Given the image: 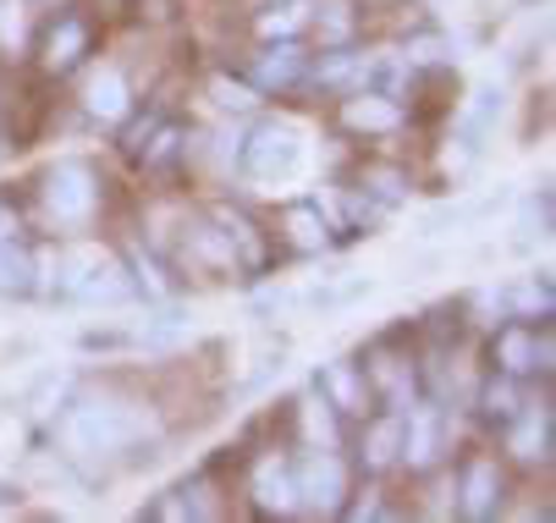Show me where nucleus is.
Returning <instances> with one entry per match:
<instances>
[{"label": "nucleus", "mask_w": 556, "mask_h": 523, "mask_svg": "<svg viewBox=\"0 0 556 523\" xmlns=\"http://www.w3.org/2000/svg\"><path fill=\"white\" fill-rule=\"evenodd\" d=\"M485 413H491V419H513V413H518V392H513V375H507V381H491V386H485Z\"/></svg>", "instance_id": "bb28decb"}, {"label": "nucleus", "mask_w": 556, "mask_h": 523, "mask_svg": "<svg viewBox=\"0 0 556 523\" xmlns=\"http://www.w3.org/2000/svg\"><path fill=\"white\" fill-rule=\"evenodd\" d=\"M364 78H369V61L353 55V50H337V55L320 61V84H331V89H342V84H364Z\"/></svg>", "instance_id": "4be33fe9"}, {"label": "nucleus", "mask_w": 556, "mask_h": 523, "mask_svg": "<svg viewBox=\"0 0 556 523\" xmlns=\"http://www.w3.org/2000/svg\"><path fill=\"white\" fill-rule=\"evenodd\" d=\"M100 204V182L84 161H55L45 171V209L55 227H84Z\"/></svg>", "instance_id": "f03ea898"}, {"label": "nucleus", "mask_w": 556, "mask_h": 523, "mask_svg": "<svg viewBox=\"0 0 556 523\" xmlns=\"http://www.w3.org/2000/svg\"><path fill=\"white\" fill-rule=\"evenodd\" d=\"M545 441H551V424H545V419H534V413H529V419H518V424H513V452H518L523 463L545 458Z\"/></svg>", "instance_id": "5701e85b"}, {"label": "nucleus", "mask_w": 556, "mask_h": 523, "mask_svg": "<svg viewBox=\"0 0 556 523\" xmlns=\"http://www.w3.org/2000/svg\"><path fill=\"white\" fill-rule=\"evenodd\" d=\"M215 105H220V111H249V105H254V94H249L243 84H226V78H215Z\"/></svg>", "instance_id": "c85d7f7f"}, {"label": "nucleus", "mask_w": 556, "mask_h": 523, "mask_svg": "<svg viewBox=\"0 0 556 523\" xmlns=\"http://www.w3.org/2000/svg\"><path fill=\"white\" fill-rule=\"evenodd\" d=\"M496 116H502V89H480V94H473V105H468V116H463V143L480 149L485 132L496 127Z\"/></svg>", "instance_id": "aec40b11"}, {"label": "nucleus", "mask_w": 556, "mask_h": 523, "mask_svg": "<svg viewBox=\"0 0 556 523\" xmlns=\"http://www.w3.org/2000/svg\"><path fill=\"white\" fill-rule=\"evenodd\" d=\"M364 182H369V193H375L380 204H403V199H408V177L396 171V166H369Z\"/></svg>", "instance_id": "393cba45"}, {"label": "nucleus", "mask_w": 556, "mask_h": 523, "mask_svg": "<svg viewBox=\"0 0 556 523\" xmlns=\"http://www.w3.org/2000/svg\"><path fill=\"white\" fill-rule=\"evenodd\" d=\"M188 254L204 265V270H237V248H231V238L220 232V227H193L188 232Z\"/></svg>", "instance_id": "f3484780"}, {"label": "nucleus", "mask_w": 556, "mask_h": 523, "mask_svg": "<svg viewBox=\"0 0 556 523\" xmlns=\"http://www.w3.org/2000/svg\"><path fill=\"white\" fill-rule=\"evenodd\" d=\"M39 281H34V254L12 238L0 243V297H28Z\"/></svg>", "instance_id": "2eb2a0df"}, {"label": "nucleus", "mask_w": 556, "mask_h": 523, "mask_svg": "<svg viewBox=\"0 0 556 523\" xmlns=\"http://www.w3.org/2000/svg\"><path fill=\"white\" fill-rule=\"evenodd\" d=\"M403 458V413H386L364 435V469H391Z\"/></svg>", "instance_id": "ddd939ff"}, {"label": "nucleus", "mask_w": 556, "mask_h": 523, "mask_svg": "<svg viewBox=\"0 0 556 523\" xmlns=\"http://www.w3.org/2000/svg\"><path fill=\"white\" fill-rule=\"evenodd\" d=\"M89 55V23L84 17H55L50 34H45V66L50 72H66Z\"/></svg>", "instance_id": "423d86ee"}, {"label": "nucleus", "mask_w": 556, "mask_h": 523, "mask_svg": "<svg viewBox=\"0 0 556 523\" xmlns=\"http://www.w3.org/2000/svg\"><path fill=\"white\" fill-rule=\"evenodd\" d=\"M0 44L23 50V7L17 0H0Z\"/></svg>", "instance_id": "cd10ccee"}, {"label": "nucleus", "mask_w": 556, "mask_h": 523, "mask_svg": "<svg viewBox=\"0 0 556 523\" xmlns=\"http://www.w3.org/2000/svg\"><path fill=\"white\" fill-rule=\"evenodd\" d=\"M303 430L314 446H337V419H331V403L326 397H308L303 403Z\"/></svg>", "instance_id": "b1692460"}, {"label": "nucleus", "mask_w": 556, "mask_h": 523, "mask_svg": "<svg viewBox=\"0 0 556 523\" xmlns=\"http://www.w3.org/2000/svg\"><path fill=\"white\" fill-rule=\"evenodd\" d=\"M72 292H77V297H89V304H127V297H132V281H127L111 259H89L84 281H77Z\"/></svg>", "instance_id": "9b49d317"}, {"label": "nucleus", "mask_w": 556, "mask_h": 523, "mask_svg": "<svg viewBox=\"0 0 556 523\" xmlns=\"http://www.w3.org/2000/svg\"><path fill=\"white\" fill-rule=\"evenodd\" d=\"M403 458H408L414 469H430V463L441 458V413H435V408H419L414 424L403 419Z\"/></svg>", "instance_id": "9d476101"}, {"label": "nucleus", "mask_w": 556, "mask_h": 523, "mask_svg": "<svg viewBox=\"0 0 556 523\" xmlns=\"http://www.w3.org/2000/svg\"><path fill=\"white\" fill-rule=\"evenodd\" d=\"M66 458H111L143 435V413L127 403H77L55 424Z\"/></svg>", "instance_id": "f257e3e1"}, {"label": "nucleus", "mask_w": 556, "mask_h": 523, "mask_svg": "<svg viewBox=\"0 0 556 523\" xmlns=\"http://www.w3.org/2000/svg\"><path fill=\"white\" fill-rule=\"evenodd\" d=\"M342 127L348 132H396L403 127V111H396L391 94H353L342 105Z\"/></svg>", "instance_id": "0eeeda50"}, {"label": "nucleus", "mask_w": 556, "mask_h": 523, "mask_svg": "<svg viewBox=\"0 0 556 523\" xmlns=\"http://www.w3.org/2000/svg\"><path fill=\"white\" fill-rule=\"evenodd\" d=\"M287 232H292V248H298V254H320V248L331 243L320 204H292V209H287Z\"/></svg>", "instance_id": "dca6fc26"}, {"label": "nucleus", "mask_w": 556, "mask_h": 523, "mask_svg": "<svg viewBox=\"0 0 556 523\" xmlns=\"http://www.w3.org/2000/svg\"><path fill=\"white\" fill-rule=\"evenodd\" d=\"M292 490H298V507L308 512H342V496H348V469L337 458V446H320V452H308L298 469H292Z\"/></svg>", "instance_id": "20e7f679"}, {"label": "nucleus", "mask_w": 556, "mask_h": 523, "mask_svg": "<svg viewBox=\"0 0 556 523\" xmlns=\"http://www.w3.org/2000/svg\"><path fill=\"white\" fill-rule=\"evenodd\" d=\"M127 78L116 66H105V72H94V84H89V111L100 116V122H122L127 116Z\"/></svg>", "instance_id": "4468645a"}, {"label": "nucleus", "mask_w": 556, "mask_h": 523, "mask_svg": "<svg viewBox=\"0 0 556 523\" xmlns=\"http://www.w3.org/2000/svg\"><path fill=\"white\" fill-rule=\"evenodd\" d=\"M254 496H260V507H265V512H292V507H298L292 469H281V463H265V469H260V480H254Z\"/></svg>", "instance_id": "6ab92c4d"}, {"label": "nucleus", "mask_w": 556, "mask_h": 523, "mask_svg": "<svg viewBox=\"0 0 556 523\" xmlns=\"http://www.w3.org/2000/svg\"><path fill=\"white\" fill-rule=\"evenodd\" d=\"M215 227L231 238V248H237V265H249V270H260L265 265V238H260V227L243 215V209H215Z\"/></svg>", "instance_id": "f8f14e48"}, {"label": "nucleus", "mask_w": 556, "mask_h": 523, "mask_svg": "<svg viewBox=\"0 0 556 523\" xmlns=\"http://www.w3.org/2000/svg\"><path fill=\"white\" fill-rule=\"evenodd\" d=\"M243 166L254 182H287L303 166V138L287 122H265L249 143H243Z\"/></svg>", "instance_id": "7ed1b4c3"}, {"label": "nucleus", "mask_w": 556, "mask_h": 523, "mask_svg": "<svg viewBox=\"0 0 556 523\" xmlns=\"http://www.w3.org/2000/svg\"><path fill=\"white\" fill-rule=\"evenodd\" d=\"M513 304H518V309H551V286H534V281H529V286L513 292Z\"/></svg>", "instance_id": "7c9ffc66"}, {"label": "nucleus", "mask_w": 556, "mask_h": 523, "mask_svg": "<svg viewBox=\"0 0 556 523\" xmlns=\"http://www.w3.org/2000/svg\"><path fill=\"white\" fill-rule=\"evenodd\" d=\"M303 66H308V55H303L298 44H287V39L276 44V39H270V50L254 61V84H260V89H287V84L303 78Z\"/></svg>", "instance_id": "1a4fd4ad"}, {"label": "nucleus", "mask_w": 556, "mask_h": 523, "mask_svg": "<svg viewBox=\"0 0 556 523\" xmlns=\"http://www.w3.org/2000/svg\"><path fill=\"white\" fill-rule=\"evenodd\" d=\"M491 358L502 363V375H529V369H540V363H534V336H529L523 326H507V331L496 336Z\"/></svg>", "instance_id": "a211bd4d"}, {"label": "nucleus", "mask_w": 556, "mask_h": 523, "mask_svg": "<svg viewBox=\"0 0 556 523\" xmlns=\"http://www.w3.org/2000/svg\"><path fill=\"white\" fill-rule=\"evenodd\" d=\"M496 507H502V474H496V463L473 458L468 474H463V512L468 518H496Z\"/></svg>", "instance_id": "6e6552de"}, {"label": "nucleus", "mask_w": 556, "mask_h": 523, "mask_svg": "<svg viewBox=\"0 0 556 523\" xmlns=\"http://www.w3.org/2000/svg\"><path fill=\"white\" fill-rule=\"evenodd\" d=\"M172 155H177V127H161V138L143 149V166H166Z\"/></svg>", "instance_id": "c756f323"}, {"label": "nucleus", "mask_w": 556, "mask_h": 523, "mask_svg": "<svg viewBox=\"0 0 556 523\" xmlns=\"http://www.w3.org/2000/svg\"><path fill=\"white\" fill-rule=\"evenodd\" d=\"M348 34H353V0H326L320 7V39L348 44Z\"/></svg>", "instance_id": "a878e982"}, {"label": "nucleus", "mask_w": 556, "mask_h": 523, "mask_svg": "<svg viewBox=\"0 0 556 523\" xmlns=\"http://www.w3.org/2000/svg\"><path fill=\"white\" fill-rule=\"evenodd\" d=\"M303 12H308L303 0H276L270 12H260L254 28H260V39H292V34L303 28Z\"/></svg>", "instance_id": "412c9836"}, {"label": "nucleus", "mask_w": 556, "mask_h": 523, "mask_svg": "<svg viewBox=\"0 0 556 523\" xmlns=\"http://www.w3.org/2000/svg\"><path fill=\"white\" fill-rule=\"evenodd\" d=\"M320 397H326L337 413H358V419H364L375 392H369V381H364V369H353V363L342 358V363H326V369H320Z\"/></svg>", "instance_id": "39448f33"}, {"label": "nucleus", "mask_w": 556, "mask_h": 523, "mask_svg": "<svg viewBox=\"0 0 556 523\" xmlns=\"http://www.w3.org/2000/svg\"><path fill=\"white\" fill-rule=\"evenodd\" d=\"M0 149H7V143H0Z\"/></svg>", "instance_id": "473e14b6"}, {"label": "nucleus", "mask_w": 556, "mask_h": 523, "mask_svg": "<svg viewBox=\"0 0 556 523\" xmlns=\"http://www.w3.org/2000/svg\"><path fill=\"white\" fill-rule=\"evenodd\" d=\"M23 232V220H17V209L12 204H0V243H12Z\"/></svg>", "instance_id": "2f4dec72"}]
</instances>
